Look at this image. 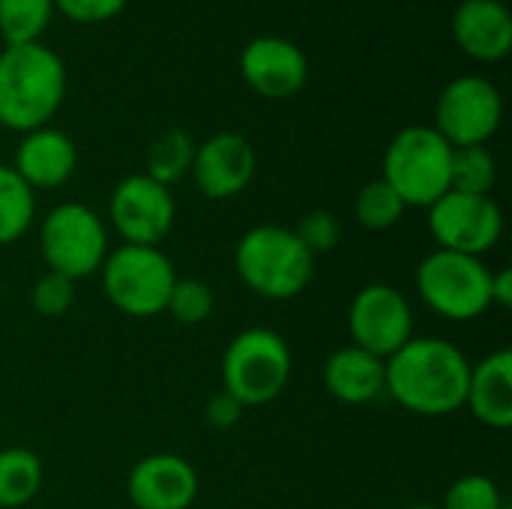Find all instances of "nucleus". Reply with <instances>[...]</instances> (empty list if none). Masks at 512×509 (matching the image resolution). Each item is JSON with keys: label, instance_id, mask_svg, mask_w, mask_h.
<instances>
[{"label": "nucleus", "instance_id": "1", "mask_svg": "<svg viewBox=\"0 0 512 509\" xmlns=\"http://www.w3.org/2000/svg\"><path fill=\"white\" fill-rule=\"evenodd\" d=\"M387 363L384 393L417 417H450L465 408L471 360L438 336H414Z\"/></svg>", "mask_w": 512, "mask_h": 509}, {"label": "nucleus", "instance_id": "2", "mask_svg": "<svg viewBox=\"0 0 512 509\" xmlns=\"http://www.w3.org/2000/svg\"><path fill=\"white\" fill-rule=\"evenodd\" d=\"M66 99V66L45 42L0 51V126L33 132L51 123Z\"/></svg>", "mask_w": 512, "mask_h": 509}, {"label": "nucleus", "instance_id": "3", "mask_svg": "<svg viewBox=\"0 0 512 509\" xmlns=\"http://www.w3.org/2000/svg\"><path fill=\"white\" fill-rule=\"evenodd\" d=\"M234 267L240 282L258 297L291 300L312 282L315 255L300 243L294 228L258 225L240 237Z\"/></svg>", "mask_w": 512, "mask_h": 509}, {"label": "nucleus", "instance_id": "4", "mask_svg": "<svg viewBox=\"0 0 512 509\" xmlns=\"http://www.w3.org/2000/svg\"><path fill=\"white\" fill-rule=\"evenodd\" d=\"M453 147L432 126H405L384 150L381 180L405 201V207H432L450 192Z\"/></svg>", "mask_w": 512, "mask_h": 509}, {"label": "nucleus", "instance_id": "5", "mask_svg": "<svg viewBox=\"0 0 512 509\" xmlns=\"http://www.w3.org/2000/svg\"><path fill=\"white\" fill-rule=\"evenodd\" d=\"M291 381V348L267 327H249L231 339L222 357V390L243 408H258L282 396Z\"/></svg>", "mask_w": 512, "mask_h": 509}, {"label": "nucleus", "instance_id": "6", "mask_svg": "<svg viewBox=\"0 0 512 509\" xmlns=\"http://www.w3.org/2000/svg\"><path fill=\"white\" fill-rule=\"evenodd\" d=\"M417 294L447 321H477L492 309V270L474 255L435 249L417 267Z\"/></svg>", "mask_w": 512, "mask_h": 509}, {"label": "nucleus", "instance_id": "7", "mask_svg": "<svg viewBox=\"0 0 512 509\" xmlns=\"http://www.w3.org/2000/svg\"><path fill=\"white\" fill-rule=\"evenodd\" d=\"M177 282V273L165 252L156 246H132L108 252L102 264V288L108 300L132 318H153L165 312L168 294Z\"/></svg>", "mask_w": 512, "mask_h": 509}, {"label": "nucleus", "instance_id": "8", "mask_svg": "<svg viewBox=\"0 0 512 509\" xmlns=\"http://www.w3.org/2000/svg\"><path fill=\"white\" fill-rule=\"evenodd\" d=\"M39 249L51 273L84 279L102 270L108 258V231L96 210L87 204H57L39 228Z\"/></svg>", "mask_w": 512, "mask_h": 509}, {"label": "nucleus", "instance_id": "9", "mask_svg": "<svg viewBox=\"0 0 512 509\" xmlns=\"http://www.w3.org/2000/svg\"><path fill=\"white\" fill-rule=\"evenodd\" d=\"M504 120V99L495 81L486 75H459L453 78L438 102L432 129L450 147H477L489 144Z\"/></svg>", "mask_w": 512, "mask_h": 509}, {"label": "nucleus", "instance_id": "10", "mask_svg": "<svg viewBox=\"0 0 512 509\" xmlns=\"http://www.w3.org/2000/svg\"><path fill=\"white\" fill-rule=\"evenodd\" d=\"M429 231L438 249L480 258L504 234V213L492 195L447 192L429 207Z\"/></svg>", "mask_w": 512, "mask_h": 509}, {"label": "nucleus", "instance_id": "11", "mask_svg": "<svg viewBox=\"0 0 512 509\" xmlns=\"http://www.w3.org/2000/svg\"><path fill=\"white\" fill-rule=\"evenodd\" d=\"M351 345L390 360L399 348L414 339V309L402 291L393 285L375 282L357 291L348 312Z\"/></svg>", "mask_w": 512, "mask_h": 509}, {"label": "nucleus", "instance_id": "12", "mask_svg": "<svg viewBox=\"0 0 512 509\" xmlns=\"http://www.w3.org/2000/svg\"><path fill=\"white\" fill-rule=\"evenodd\" d=\"M108 216L126 243L156 246L168 237L177 216V204L168 186L150 180L147 174H132L120 180L111 192Z\"/></svg>", "mask_w": 512, "mask_h": 509}, {"label": "nucleus", "instance_id": "13", "mask_svg": "<svg viewBox=\"0 0 512 509\" xmlns=\"http://www.w3.org/2000/svg\"><path fill=\"white\" fill-rule=\"evenodd\" d=\"M243 81L264 99L297 96L309 81V60L303 48L285 36H255L240 51Z\"/></svg>", "mask_w": 512, "mask_h": 509}, {"label": "nucleus", "instance_id": "14", "mask_svg": "<svg viewBox=\"0 0 512 509\" xmlns=\"http://www.w3.org/2000/svg\"><path fill=\"white\" fill-rule=\"evenodd\" d=\"M192 180L210 201L240 195L255 177V147L240 132H216L195 144Z\"/></svg>", "mask_w": 512, "mask_h": 509}, {"label": "nucleus", "instance_id": "15", "mask_svg": "<svg viewBox=\"0 0 512 509\" xmlns=\"http://www.w3.org/2000/svg\"><path fill=\"white\" fill-rule=\"evenodd\" d=\"M198 486V474L183 456L153 453L132 468L126 492L135 509H189Z\"/></svg>", "mask_w": 512, "mask_h": 509}, {"label": "nucleus", "instance_id": "16", "mask_svg": "<svg viewBox=\"0 0 512 509\" xmlns=\"http://www.w3.org/2000/svg\"><path fill=\"white\" fill-rule=\"evenodd\" d=\"M453 42L477 63H498L512 51L507 0H462L453 12Z\"/></svg>", "mask_w": 512, "mask_h": 509}, {"label": "nucleus", "instance_id": "17", "mask_svg": "<svg viewBox=\"0 0 512 509\" xmlns=\"http://www.w3.org/2000/svg\"><path fill=\"white\" fill-rule=\"evenodd\" d=\"M78 168V147L75 141L51 126L27 132L15 147L12 171L36 192V189H57L63 186Z\"/></svg>", "mask_w": 512, "mask_h": 509}, {"label": "nucleus", "instance_id": "18", "mask_svg": "<svg viewBox=\"0 0 512 509\" xmlns=\"http://www.w3.org/2000/svg\"><path fill=\"white\" fill-rule=\"evenodd\" d=\"M387 363L357 345L339 348L324 363V387L345 405H366L384 393Z\"/></svg>", "mask_w": 512, "mask_h": 509}, {"label": "nucleus", "instance_id": "19", "mask_svg": "<svg viewBox=\"0 0 512 509\" xmlns=\"http://www.w3.org/2000/svg\"><path fill=\"white\" fill-rule=\"evenodd\" d=\"M468 411L489 429H507L512 423V351H495L471 366Z\"/></svg>", "mask_w": 512, "mask_h": 509}, {"label": "nucleus", "instance_id": "20", "mask_svg": "<svg viewBox=\"0 0 512 509\" xmlns=\"http://www.w3.org/2000/svg\"><path fill=\"white\" fill-rule=\"evenodd\" d=\"M42 486V462L33 450L9 447L0 450V509L30 504Z\"/></svg>", "mask_w": 512, "mask_h": 509}, {"label": "nucleus", "instance_id": "21", "mask_svg": "<svg viewBox=\"0 0 512 509\" xmlns=\"http://www.w3.org/2000/svg\"><path fill=\"white\" fill-rule=\"evenodd\" d=\"M192 159H195L192 135L183 132V129H168V132H162V135H156L150 141L144 174L171 189V183L183 180L192 171Z\"/></svg>", "mask_w": 512, "mask_h": 509}, {"label": "nucleus", "instance_id": "22", "mask_svg": "<svg viewBox=\"0 0 512 509\" xmlns=\"http://www.w3.org/2000/svg\"><path fill=\"white\" fill-rule=\"evenodd\" d=\"M54 18V0H0V39L9 45L42 42Z\"/></svg>", "mask_w": 512, "mask_h": 509}, {"label": "nucleus", "instance_id": "23", "mask_svg": "<svg viewBox=\"0 0 512 509\" xmlns=\"http://www.w3.org/2000/svg\"><path fill=\"white\" fill-rule=\"evenodd\" d=\"M33 213V189L12 171V165H0V246L21 240L33 222Z\"/></svg>", "mask_w": 512, "mask_h": 509}, {"label": "nucleus", "instance_id": "24", "mask_svg": "<svg viewBox=\"0 0 512 509\" xmlns=\"http://www.w3.org/2000/svg\"><path fill=\"white\" fill-rule=\"evenodd\" d=\"M498 180V162L486 144L453 147L450 159V189L465 195H492Z\"/></svg>", "mask_w": 512, "mask_h": 509}, {"label": "nucleus", "instance_id": "25", "mask_svg": "<svg viewBox=\"0 0 512 509\" xmlns=\"http://www.w3.org/2000/svg\"><path fill=\"white\" fill-rule=\"evenodd\" d=\"M405 210H408L405 201L381 177L366 183L357 192V201H354V216H357V222L366 231H387V228H393L402 219Z\"/></svg>", "mask_w": 512, "mask_h": 509}, {"label": "nucleus", "instance_id": "26", "mask_svg": "<svg viewBox=\"0 0 512 509\" xmlns=\"http://www.w3.org/2000/svg\"><path fill=\"white\" fill-rule=\"evenodd\" d=\"M213 291L210 285L198 282V279H177L171 294H168V303H165V312L180 321V324H204L210 315H213Z\"/></svg>", "mask_w": 512, "mask_h": 509}, {"label": "nucleus", "instance_id": "27", "mask_svg": "<svg viewBox=\"0 0 512 509\" xmlns=\"http://www.w3.org/2000/svg\"><path fill=\"white\" fill-rule=\"evenodd\" d=\"M501 489L486 474H465L459 477L444 498V507L438 509H504Z\"/></svg>", "mask_w": 512, "mask_h": 509}, {"label": "nucleus", "instance_id": "28", "mask_svg": "<svg viewBox=\"0 0 512 509\" xmlns=\"http://www.w3.org/2000/svg\"><path fill=\"white\" fill-rule=\"evenodd\" d=\"M30 303L39 315L45 318H63L72 303H75V282L60 276V273H45L36 285H33V294H30Z\"/></svg>", "mask_w": 512, "mask_h": 509}, {"label": "nucleus", "instance_id": "29", "mask_svg": "<svg viewBox=\"0 0 512 509\" xmlns=\"http://www.w3.org/2000/svg\"><path fill=\"white\" fill-rule=\"evenodd\" d=\"M294 234L300 237V243L312 252V255H324L339 243L342 225L330 210H312L300 219V225L294 228Z\"/></svg>", "mask_w": 512, "mask_h": 509}, {"label": "nucleus", "instance_id": "30", "mask_svg": "<svg viewBox=\"0 0 512 509\" xmlns=\"http://www.w3.org/2000/svg\"><path fill=\"white\" fill-rule=\"evenodd\" d=\"M129 0H54V12H60L72 24H105L126 9Z\"/></svg>", "mask_w": 512, "mask_h": 509}, {"label": "nucleus", "instance_id": "31", "mask_svg": "<svg viewBox=\"0 0 512 509\" xmlns=\"http://www.w3.org/2000/svg\"><path fill=\"white\" fill-rule=\"evenodd\" d=\"M243 405L228 393V390H219L210 402H207V423L213 426V429H231V426H237L240 423V417H243Z\"/></svg>", "mask_w": 512, "mask_h": 509}, {"label": "nucleus", "instance_id": "32", "mask_svg": "<svg viewBox=\"0 0 512 509\" xmlns=\"http://www.w3.org/2000/svg\"><path fill=\"white\" fill-rule=\"evenodd\" d=\"M492 306H501V309L512 306V270L492 273Z\"/></svg>", "mask_w": 512, "mask_h": 509}, {"label": "nucleus", "instance_id": "33", "mask_svg": "<svg viewBox=\"0 0 512 509\" xmlns=\"http://www.w3.org/2000/svg\"><path fill=\"white\" fill-rule=\"evenodd\" d=\"M408 509H438V507H432V504H417V507H408Z\"/></svg>", "mask_w": 512, "mask_h": 509}, {"label": "nucleus", "instance_id": "34", "mask_svg": "<svg viewBox=\"0 0 512 509\" xmlns=\"http://www.w3.org/2000/svg\"><path fill=\"white\" fill-rule=\"evenodd\" d=\"M504 509H510V507H504Z\"/></svg>", "mask_w": 512, "mask_h": 509}]
</instances>
